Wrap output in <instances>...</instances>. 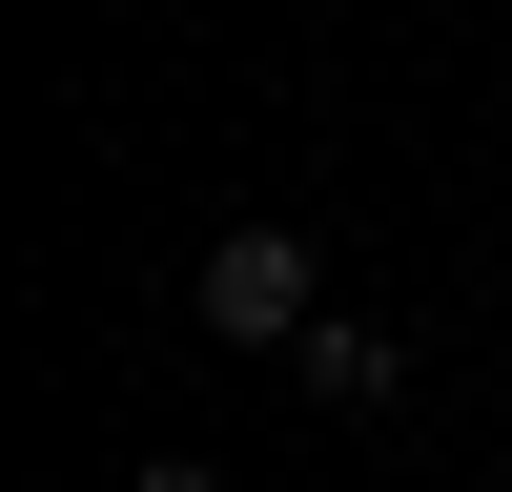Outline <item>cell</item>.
Segmentation results:
<instances>
[{
	"instance_id": "2",
	"label": "cell",
	"mask_w": 512,
	"mask_h": 492,
	"mask_svg": "<svg viewBox=\"0 0 512 492\" xmlns=\"http://www.w3.org/2000/svg\"><path fill=\"white\" fill-rule=\"evenodd\" d=\"M287 369H308V410H390V390H410V349H390V328H349V308H328Z\"/></svg>"
},
{
	"instance_id": "1",
	"label": "cell",
	"mask_w": 512,
	"mask_h": 492,
	"mask_svg": "<svg viewBox=\"0 0 512 492\" xmlns=\"http://www.w3.org/2000/svg\"><path fill=\"white\" fill-rule=\"evenodd\" d=\"M185 308H205V349H308V328H328V246L308 226H205Z\"/></svg>"
},
{
	"instance_id": "3",
	"label": "cell",
	"mask_w": 512,
	"mask_h": 492,
	"mask_svg": "<svg viewBox=\"0 0 512 492\" xmlns=\"http://www.w3.org/2000/svg\"><path fill=\"white\" fill-rule=\"evenodd\" d=\"M123 492H226V472H205V451H144V472H123Z\"/></svg>"
}]
</instances>
